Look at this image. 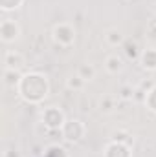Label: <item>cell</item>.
<instances>
[{
	"mask_svg": "<svg viewBox=\"0 0 156 157\" xmlns=\"http://www.w3.org/2000/svg\"><path fill=\"white\" fill-rule=\"evenodd\" d=\"M40 121H42V124H44L48 130H51V132H61L63 124L66 122V115H64V112H63L61 108H57V106H48V108H44V110L40 112Z\"/></svg>",
	"mask_w": 156,
	"mask_h": 157,
	"instance_id": "277c9868",
	"label": "cell"
},
{
	"mask_svg": "<svg viewBox=\"0 0 156 157\" xmlns=\"http://www.w3.org/2000/svg\"><path fill=\"white\" fill-rule=\"evenodd\" d=\"M26 0H0V9L4 13H9V11H15L18 9Z\"/></svg>",
	"mask_w": 156,
	"mask_h": 157,
	"instance_id": "ac0fdd59",
	"label": "cell"
},
{
	"mask_svg": "<svg viewBox=\"0 0 156 157\" xmlns=\"http://www.w3.org/2000/svg\"><path fill=\"white\" fill-rule=\"evenodd\" d=\"M145 33H147V39L156 42V18H151L145 26Z\"/></svg>",
	"mask_w": 156,
	"mask_h": 157,
	"instance_id": "ffe728a7",
	"label": "cell"
},
{
	"mask_svg": "<svg viewBox=\"0 0 156 157\" xmlns=\"http://www.w3.org/2000/svg\"><path fill=\"white\" fill-rule=\"evenodd\" d=\"M20 78H22V73H20L18 70H7V68H4V84H6L7 88L17 90Z\"/></svg>",
	"mask_w": 156,
	"mask_h": 157,
	"instance_id": "7c38bea8",
	"label": "cell"
},
{
	"mask_svg": "<svg viewBox=\"0 0 156 157\" xmlns=\"http://www.w3.org/2000/svg\"><path fill=\"white\" fill-rule=\"evenodd\" d=\"M24 64H26V59H24L22 53H18L15 49H7L4 53V68H7V70H18L20 71L24 68Z\"/></svg>",
	"mask_w": 156,
	"mask_h": 157,
	"instance_id": "52a82bcc",
	"label": "cell"
},
{
	"mask_svg": "<svg viewBox=\"0 0 156 157\" xmlns=\"http://www.w3.org/2000/svg\"><path fill=\"white\" fill-rule=\"evenodd\" d=\"M20 33H22V29H20V26H18L17 20L4 18L0 22V39H2L4 44H11V42L18 40L20 39Z\"/></svg>",
	"mask_w": 156,
	"mask_h": 157,
	"instance_id": "5b68a950",
	"label": "cell"
},
{
	"mask_svg": "<svg viewBox=\"0 0 156 157\" xmlns=\"http://www.w3.org/2000/svg\"><path fill=\"white\" fill-rule=\"evenodd\" d=\"M143 70L147 71H156V46H151L142 51V57L138 60Z\"/></svg>",
	"mask_w": 156,
	"mask_h": 157,
	"instance_id": "ba28073f",
	"label": "cell"
},
{
	"mask_svg": "<svg viewBox=\"0 0 156 157\" xmlns=\"http://www.w3.org/2000/svg\"><path fill=\"white\" fill-rule=\"evenodd\" d=\"M117 108V101L114 95H103L99 99V112L101 113H112Z\"/></svg>",
	"mask_w": 156,
	"mask_h": 157,
	"instance_id": "4fadbf2b",
	"label": "cell"
},
{
	"mask_svg": "<svg viewBox=\"0 0 156 157\" xmlns=\"http://www.w3.org/2000/svg\"><path fill=\"white\" fill-rule=\"evenodd\" d=\"M51 39L61 48H70L76 42V28L70 22H59L51 29Z\"/></svg>",
	"mask_w": 156,
	"mask_h": 157,
	"instance_id": "7a4b0ae2",
	"label": "cell"
},
{
	"mask_svg": "<svg viewBox=\"0 0 156 157\" xmlns=\"http://www.w3.org/2000/svg\"><path fill=\"white\" fill-rule=\"evenodd\" d=\"M4 157H22V152H18L15 148H9V150L4 152Z\"/></svg>",
	"mask_w": 156,
	"mask_h": 157,
	"instance_id": "7402d4cb",
	"label": "cell"
},
{
	"mask_svg": "<svg viewBox=\"0 0 156 157\" xmlns=\"http://www.w3.org/2000/svg\"><path fill=\"white\" fill-rule=\"evenodd\" d=\"M96 68H94V64H90V62H84V64H81L77 68V75L81 78H84L86 82H90V80H94L96 78Z\"/></svg>",
	"mask_w": 156,
	"mask_h": 157,
	"instance_id": "5bb4252c",
	"label": "cell"
},
{
	"mask_svg": "<svg viewBox=\"0 0 156 157\" xmlns=\"http://www.w3.org/2000/svg\"><path fill=\"white\" fill-rule=\"evenodd\" d=\"M103 39L105 42L110 46V48H121L123 46V42H125V35L117 29V28H109L105 33H103Z\"/></svg>",
	"mask_w": 156,
	"mask_h": 157,
	"instance_id": "9c48e42d",
	"label": "cell"
},
{
	"mask_svg": "<svg viewBox=\"0 0 156 157\" xmlns=\"http://www.w3.org/2000/svg\"><path fill=\"white\" fill-rule=\"evenodd\" d=\"M134 95H136V88H132V86L125 84V86H121V88H119V91H117V101L129 102V101H132V99H134Z\"/></svg>",
	"mask_w": 156,
	"mask_h": 157,
	"instance_id": "2e32d148",
	"label": "cell"
},
{
	"mask_svg": "<svg viewBox=\"0 0 156 157\" xmlns=\"http://www.w3.org/2000/svg\"><path fill=\"white\" fill-rule=\"evenodd\" d=\"M84 86H86V80L81 78L77 73H76V75H70V77L66 78V88L72 90V91H83Z\"/></svg>",
	"mask_w": 156,
	"mask_h": 157,
	"instance_id": "9a60e30c",
	"label": "cell"
},
{
	"mask_svg": "<svg viewBox=\"0 0 156 157\" xmlns=\"http://www.w3.org/2000/svg\"><path fill=\"white\" fill-rule=\"evenodd\" d=\"M103 157H132V148L130 144H123L117 141H110L105 146Z\"/></svg>",
	"mask_w": 156,
	"mask_h": 157,
	"instance_id": "8992f818",
	"label": "cell"
},
{
	"mask_svg": "<svg viewBox=\"0 0 156 157\" xmlns=\"http://www.w3.org/2000/svg\"><path fill=\"white\" fill-rule=\"evenodd\" d=\"M15 91L24 102L37 106L40 102H44V99L48 97L50 82H48V77L40 71H28L22 75Z\"/></svg>",
	"mask_w": 156,
	"mask_h": 157,
	"instance_id": "6da1fadb",
	"label": "cell"
},
{
	"mask_svg": "<svg viewBox=\"0 0 156 157\" xmlns=\"http://www.w3.org/2000/svg\"><path fill=\"white\" fill-rule=\"evenodd\" d=\"M143 104L147 106V110L149 112H153V113H156V86L145 95V99H143Z\"/></svg>",
	"mask_w": 156,
	"mask_h": 157,
	"instance_id": "d6986e66",
	"label": "cell"
},
{
	"mask_svg": "<svg viewBox=\"0 0 156 157\" xmlns=\"http://www.w3.org/2000/svg\"><path fill=\"white\" fill-rule=\"evenodd\" d=\"M121 48L125 49L127 59H130V60H140V57H142V49L138 48V42H136V40H130V39L125 40Z\"/></svg>",
	"mask_w": 156,
	"mask_h": 157,
	"instance_id": "8fae6325",
	"label": "cell"
},
{
	"mask_svg": "<svg viewBox=\"0 0 156 157\" xmlns=\"http://www.w3.org/2000/svg\"><path fill=\"white\" fill-rule=\"evenodd\" d=\"M59 133L63 135V139L66 143L76 144L79 141H83V137L86 135V126L79 119H66V122L63 124V128H61Z\"/></svg>",
	"mask_w": 156,
	"mask_h": 157,
	"instance_id": "3957f363",
	"label": "cell"
},
{
	"mask_svg": "<svg viewBox=\"0 0 156 157\" xmlns=\"http://www.w3.org/2000/svg\"><path fill=\"white\" fill-rule=\"evenodd\" d=\"M112 141H117V143H123V144H130L132 146V133L129 130H116L112 133Z\"/></svg>",
	"mask_w": 156,
	"mask_h": 157,
	"instance_id": "e0dca14e",
	"label": "cell"
},
{
	"mask_svg": "<svg viewBox=\"0 0 156 157\" xmlns=\"http://www.w3.org/2000/svg\"><path fill=\"white\" fill-rule=\"evenodd\" d=\"M44 157H68V154H66V150L61 148V146H51V148L44 154Z\"/></svg>",
	"mask_w": 156,
	"mask_h": 157,
	"instance_id": "44dd1931",
	"label": "cell"
},
{
	"mask_svg": "<svg viewBox=\"0 0 156 157\" xmlns=\"http://www.w3.org/2000/svg\"><path fill=\"white\" fill-rule=\"evenodd\" d=\"M123 68H125L123 59H121L117 53H110V55L105 59V70H107L110 75H117V73H121Z\"/></svg>",
	"mask_w": 156,
	"mask_h": 157,
	"instance_id": "30bf717a",
	"label": "cell"
}]
</instances>
